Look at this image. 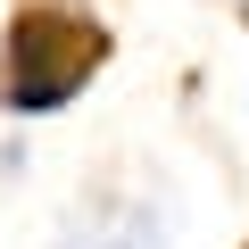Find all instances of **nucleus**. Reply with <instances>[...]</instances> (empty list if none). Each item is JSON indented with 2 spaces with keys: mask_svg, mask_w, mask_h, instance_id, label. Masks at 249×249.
<instances>
[{
  "mask_svg": "<svg viewBox=\"0 0 249 249\" xmlns=\"http://www.w3.org/2000/svg\"><path fill=\"white\" fill-rule=\"evenodd\" d=\"M108 34L83 9H58V0H25L9 42H0V108L9 116H50L67 100H83V83L100 75Z\"/></svg>",
  "mask_w": 249,
  "mask_h": 249,
  "instance_id": "obj_1",
  "label": "nucleus"
},
{
  "mask_svg": "<svg viewBox=\"0 0 249 249\" xmlns=\"http://www.w3.org/2000/svg\"><path fill=\"white\" fill-rule=\"evenodd\" d=\"M100 249H175V232H166L158 208H124V216L100 232Z\"/></svg>",
  "mask_w": 249,
  "mask_h": 249,
  "instance_id": "obj_2",
  "label": "nucleus"
},
{
  "mask_svg": "<svg viewBox=\"0 0 249 249\" xmlns=\"http://www.w3.org/2000/svg\"><path fill=\"white\" fill-rule=\"evenodd\" d=\"M58 249H83V241H58Z\"/></svg>",
  "mask_w": 249,
  "mask_h": 249,
  "instance_id": "obj_3",
  "label": "nucleus"
},
{
  "mask_svg": "<svg viewBox=\"0 0 249 249\" xmlns=\"http://www.w3.org/2000/svg\"><path fill=\"white\" fill-rule=\"evenodd\" d=\"M58 9H75V0H58Z\"/></svg>",
  "mask_w": 249,
  "mask_h": 249,
  "instance_id": "obj_4",
  "label": "nucleus"
}]
</instances>
